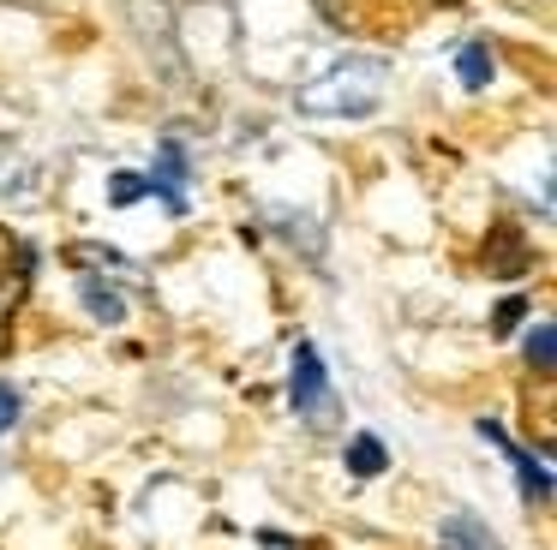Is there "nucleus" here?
<instances>
[{
  "label": "nucleus",
  "mask_w": 557,
  "mask_h": 550,
  "mask_svg": "<svg viewBox=\"0 0 557 550\" xmlns=\"http://www.w3.org/2000/svg\"><path fill=\"white\" fill-rule=\"evenodd\" d=\"M384 60L377 54H342L330 72L300 84V114H318V120H366L384 96Z\"/></svg>",
  "instance_id": "obj_1"
},
{
  "label": "nucleus",
  "mask_w": 557,
  "mask_h": 550,
  "mask_svg": "<svg viewBox=\"0 0 557 550\" xmlns=\"http://www.w3.org/2000/svg\"><path fill=\"white\" fill-rule=\"evenodd\" d=\"M294 407L306 413V425H336V395H330L324 353L312 341L294 347Z\"/></svg>",
  "instance_id": "obj_2"
},
{
  "label": "nucleus",
  "mask_w": 557,
  "mask_h": 550,
  "mask_svg": "<svg viewBox=\"0 0 557 550\" xmlns=\"http://www.w3.org/2000/svg\"><path fill=\"white\" fill-rule=\"evenodd\" d=\"M480 437H492L497 449L509 454V466H516V478H521V490H528V502H545V497H552V473H545V466L533 461V454L521 449L516 437H504V425H492V418H485V425H480Z\"/></svg>",
  "instance_id": "obj_3"
},
{
  "label": "nucleus",
  "mask_w": 557,
  "mask_h": 550,
  "mask_svg": "<svg viewBox=\"0 0 557 550\" xmlns=\"http://www.w3.org/2000/svg\"><path fill=\"white\" fill-rule=\"evenodd\" d=\"M145 179H150V191L162 198V210L186 215V150H181V143H162L157 174H145Z\"/></svg>",
  "instance_id": "obj_4"
},
{
  "label": "nucleus",
  "mask_w": 557,
  "mask_h": 550,
  "mask_svg": "<svg viewBox=\"0 0 557 550\" xmlns=\"http://www.w3.org/2000/svg\"><path fill=\"white\" fill-rule=\"evenodd\" d=\"M78 299H85V311L97 323H126V293H121V282L114 275H78Z\"/></svg>",
  "instance_id": "obj_5"
},
{
  "label": "nucleus",
  "mask_w": 557,
  "mask_h": 550,
  "mask_svg": "<svg viewBox=\"0 0 557 550\" xmlns=\"http://www.w3.org/2000/svg\"><path fill=\"white\" fill-rule=\"evenodd\" d=\"M437 538H444V550H497V538L485 533V521H480V514H468V509L444 514Z\"/></svg>",
  "instance_id": "obj_6"
},
{
  "label": "nucleus",
  "mask_w": 557,
  "mask_h": 550,
  "mask_svg": "<svg viewBox=\"0 0 557 550\" xmlns=\"http://www.w3.org/2000/svg\"><path fill=\"white\" fill-rule=\"evenodd\" d=\"M270 227H276L282 239H288L300 258H324V222H312V215H294V210H276L270 215Z\"/></svg>",
  "instance_id": "obj_7"
},
{
  "label": "nucleus",
  "mask_w": 557,
  "mask_h": 550,
  "mask_svg": "<svg viewBox=\"0 0 557 550\" xmlns=\"http://www.w3.org/2000/svg\"><path fill=\"white\" fill-rule=\"evenodd\" d=\"M456 78L468 84V90H485V84H492V48H485V42H461L456 48Z\"/></svg>",
  "instance_id": "obj_8"
},
{
  "label": "nucleus",
  "mask_w": 557,
  "mask_h": 550,
  "mask_svg": "<svg viewBox=\"0 0 557 550\" xmlns=\"http://www.w3.org/2000/svg\"><path fill=\"white\" fill-rule=\"evenodd\" d=\"M384 466H389V449H384V442L372 437V430L348 442V473H354V478H377V473H384Z\"/></svg>",
  "instance_id": "obj_9"
},
{
  "label": "nucleus",
  "mask_w": 557,
  "mask_h": 550,
  "mask_svg": "<svg viewBox=\"0 0 557 550\" xmlns=\"http://www.w3.org/2000/svg\"><path fill=\"white\" fill-rule=\"evenodd\" d=\"M528 365L533 371H552L557 365V329H552V323H533V329H528Z\"/></svg>",
  "instance_id": "obj_10"
},
{
  "label": "nucleus",
  "mask_w": 557,
  "mask_h": 550,
  "mask_svg": "<svg viewBox=\"0 0 557 550\" xmlns=\"http://www.w3.org/2000/svg\"><path fill=\"white\" fill-rule=\"evenodd\" d=\"M145 191H150V179H145V174H126V167L109 179V203H114V210H133Z\"/></svg>",
  "instance_id": "obj_11"
},
{
  "label": "nucleus",
  "mask_w": 557,
  "mask_h": 550,
  "mask_svg": "<svg viewBox=\"0 0 557 550\" xmlns=\"http://www.w3.org/2000/svg\"><path fill=\"white\" fill-rule=\"evenodd\" d=\"M18 299H25V275H0V347H7V335H13Z\"/></svg>",
  "instance_id": "obj_12"
},
{
  "label": "nucleus",
  "mask_w": 557,
  "mask_h": 550,
  "mask_svg": "<svg viewBox=\"0 0 557 550\" xmlns=\"http://www.w3.org/2000/svg\"><path fill=\"white\" fill-rule=\"evenodd\" d=\"M521 317H528V293H509L504 305L492 311V329H497V335H509V329H516Z\"/></svg>",
  "instance_id": "obj_13"
},
{
  "label": "nucleus",
  "mask_w": 557,
  "mask_h": 550,
  "mask_svg": "<svg viewBox=\"0 0 557 550\" xmlns=\"http://www.w3.org/2000/svg\"><path fill=\"white\" fill-rule=\"evenodd\" d=\"M13 418H18V395L0 383V430H13Z\"/></svg>",
  "instance_id": "obj_14"
},
{
  "label": "nucleus",
  "mask_w": 557,
  "mask_h": 550,
  "mask_svg": "<svg viewBox=\"0 0 557 550\" xmlns=\"http://www.w3.org/2000/svg\"><path fill=\"white\" fill-rule=\"evenodd\" d=\"M258 550H300L294 538H282V533H258Z\"/></svg>",
  "instance_id": "obj_15"
},
{
  "label": "nucleus",
  "mask_w": 557,
  "mask_h": 550,
  "mask_svg": "<svg viewBox=\"0 0 557 550\" xmlns=\"http://www.w3.org/2000/svg\"><path fill=\"white\" fill-rule=\"evenodd\" d=\"M7 246H13V239H7V234H0V258H7Z\"/></svg>",
  "instance_id": "obj_16"
},
{
  "label": "nucleus",
  "mask_w": 557,
  "mask_h": 550,
  "mask_svg": "<svg viewBox=\"0 0 557 550\" xmlns=\"http://www.w3.org/2000/svg\"><path fill=\"white\" fill-rule=\"evenodd\" d=\"M0 155H7V138H0Z\"/></svg>",
  "instance_id": "obj_17"
}]
</instances>
